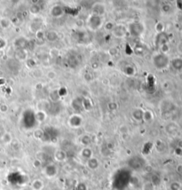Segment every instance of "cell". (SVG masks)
<instances>
[{
    "label": "cell",
    "mask_w": 182,
    "mask_h": 190,
    "mask_svg": "<svg viewBox=\"0 0 182 190\" xmlns=\"http://www.w3.org/2000/svg\"><path fill=\"white\" fill-rule=\"evenodd\" d=\"M0 108H1L2 112H6V109H7V107H6V105H2L1 107H0Z\"/></svg>",
    "instance_id": "cell-10"
},
{
    "label": "cell",
    "mask_w": 182,
    "mask_h": 190,
    "mask_svg": "<svg viewBox=\"0 0 182 190\" xmlns=\"http://www.w3.org/2000/svg\"><path fill=\"white\" fill-rule=\"evenodd\" d=\"M175 154H176V155H178V156H182V148L178 147L175 149Z\"/></svg>",
    "instance_id": "cell-8"
},
{
    "label": "cell",
    "mask_w": 182,
    "mask_h": 190,
    "mask_svg": "<svg viewBox=\"0 0 182 190\" xmlns=\"http://www.w3.org/2000/svg\"><path fill=\"white\" fill-rule=\"evenodd\" d=\"M180 186H181V184H180V183H178V182L175 181V182H172V183L171 184V186H170V188H171V190H178V189H179V187H180Z\"/></svg>",
    "instance_id": "cell-6"
},
{
    "label": "cell",
    "mask_w": 182,
    "mask_h": 190,
    "mask_svg": "<svg viewBox=\"0 0 182 190\" xmlns=\"http://www.w3.org/2000/svg\"><path fill=\"white\" fill-rule=\"evenodd\" d=\"M87 166L91 170H96L99 167V162L96 158L91 157L90 159H88V161H87Z\"/></svg>",
    "instance_id": "cell-1"
},
{
    "label": "cell",
    "mask_w": 182,
    "mask_h": 190,
    "mask_svg": "<svg viewBox=\"0 0 182 190\" xmlns=\"http://www.w3.org/2000/svg\"><path fill=\"white\" fill-rule=\"evenodd\" d=\"M178 51L182 53V42H180V43L178 44Z\"/></svg>",
    "instance_id": "cell-11"
},
{
    "label": "cell",
    "mask_w": 182,
    "mask_h": 190,
    "mask_svg": "<svg viewBox=\"0 0 182 190\" xmlns=\"http://www.w3.org/2000/svg\"><path fill=\"white\" fill-rule=\"evenodd\" d=\"M54 158L58 162H62L66 159V154L62 150H58L54 153Z\"/></svg>",
    "instance_id": "cell-2"
},
{
    "label": "cell",
    "mask_w": 182,
    "mask_h": 190,
    "mask_svg": "<svg viewBox=\"0 0 182 190\" xmlns=\"http://www.w3.org/2000/svg\"><path fill=\"white\" fill-rule=\"evenodd\" d=\"M177 172L179 173V174H182V164H178L176 168Z\"/></svg>",
    "instance_id": "cell-9"
},
{
    "label": "cell",
    "mask_w": 182,
    "mask_h": 190,
    "mask_svg": "<svg viewBox=\"0 0 182 190\" xmlns=\"http://www.w3.org/2000/svg\"><path fill=\"white\" fill-rule=\"evenodd\" d=\"M178 190H182V185L180 186V187H179V189H178Z\"/></svg>",
    "instance_id": "cell-12"
},
{
    "label": "cell",
    "mask_w": 182,
    "mask_h": 190,
    "mask_svg": "<svg viewBox=\"0 0 182 190\" xmlns=\"http://www.w3.org/2000/svg\"><path fill=\"white\" fill-rule=\"evenodd\" d=\"M143 190H155V186L152 182H146L142 187Z\"/></svg>",
    "instance_id": "cell-4"
},
{
    "label": "cell",
    "mask_w": 182,
    "mask_h": 190,
    "mask_svg": "<svg viewBox=\"0 0 182 190\" xmlns=\"http://www.w3.org/2000/svg\"><path fill=\"white\" fill-rule=\"evenodd\" d=\"M82 155H83V156H84V157L88 158V159H90L91 156H92V150L89 149V148H84L82 151Z\"/></svg>",
    "instance_id": "cell-5"
},
{
    "label": "cell",
    "mask_w": 182,
    "mask_h": 190,
    "mask_svg": "<svg viewBox=\"0 0 182 190\" xmlns=\"http://www.w3.org/2000/svg\"><path fill=\"white\" fill-rule=\"evenodd\" d=\"M44 187V182L40 179H36L32 182V188L34 190H42Z\"/></svg>",
    "instance_id": "cell-3"
},
{
    "label": "cell",
    "mask_w": 182,
    "mask_h": 190,
    "mask_svg": "<svg viewBox=\"0 0 182 190\" xmlns=\"http://www.w3.org/2000/svg\"><path fill=\"white\" fill-rule=\"evenodd\" d=\"M0 24H1V26H2L3 28H7L8 25H9V23L7 22V21L5 20V19L1 20V21H0Z\"/></svg>",
    "instance_id": "cell-7"
}]
</instances>
